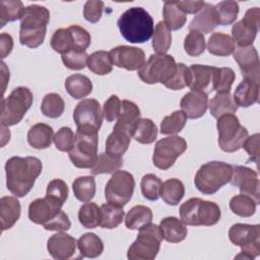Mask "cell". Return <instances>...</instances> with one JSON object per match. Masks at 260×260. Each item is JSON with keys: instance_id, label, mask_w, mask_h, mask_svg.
I'll list each match as a JSON object with an SVG mask.
<instances>
[{"instance_id": "6da1fadb", "label": "cell", "mask_w": 260, "mask_h": 260, "mask_svg": "<svg viewBox=\"0 0 260 260\" xmlns=\"http://www.w3.org/2000/svg\"><path fill=\"white\" fill-rule=\"evenodd\" d=\"M43 164L36 156H12L5 164L7 189L16 197H24L41 175Z\"/></svg>"}, {"instance_id": "7a4b0ae2", "label": "cell", "mask_w": 260, "mask_h": 260, "mask_svg": "<svg viewBox=\"0 0 260 260\" xmlns=\"http://www.w3.org/2000/svg\"><path fill=\"white\" fill-rule=\"evenodd\" d=\"M121 36L133 44L147 42L153 35L154 24L151 15L142 7L127 9L117 21Z\"/></svg>"}, {"instance_id": "3957f363", "label": "cell", "mask_w": 260, "mask_h": 260, "mask_svg": "<svg viewBox=\"0 0 260 260\" xmlns=\"http://www.w3.org/2000/svg\"><path fill=\"white\" fill-rule=\"evenodd\" d=\"M50 12L45 6L32 4L25 7L20 19L19 41L21 45L35 49L44 43Z\"/></svg>"}, {"instance_id": "277c9868", "label": "cell", "mask_w": 260, "mask_h": 260, "mask_svg": "<svg viewBox=\"0 0 260 260\" xmlns=\"http://www.w3.org/2000/svg\"><path fill=\"white\" fill-rule=\"evenodd\" d=\"M99 130L88 125L77 127L75 142L69 151V158L78 169L92 168L98 158Z\"/></svg>"}, {"instance_id": "5b68a950", "label": "cell", "mask_w": 260, "mask_h": 260, "mask_svg": "<svg viewBox=\"0 0 260 260\" xmlns=\"http://www.w3.org/2000/svg\"><path fill=\"white\" fill-rule=\"evenodd\" d=\"M233 166L228 162L213 160L202 165L197 171L194 184L202 194L211 195L231 182Z\"/></svg>"}, {"instance_id": "8992f818", "label": "cell", "mask_w": 260, "mask_h": 260, "mask_svg": "<svg viewBox=\"0 0 260 260\" xmlns=\"http://www.w3.org/2000/svg\"><path fill=\"white\" fill-rule=\"evenodd\" d=\"M180 216L187 225L210 226L219 221L221 211L215 202L190 198L180 206Z\"/></svg>"}, {"instance_id": "52a82bcc", "label": "cell", "mask_w": 260, "mask_h": 260, "mask_svg": "<svg viewBox=\"0 0 260 260\" xmlns=\"http://www.w3.org/2000/svg\"><path fill=\"white\" fill-rule=\"evenodd\" d=\"M136 240L129 247L127 257L130 260H152L159 252L164 239L159 225L149 223L138 230Z\"/></svg>"}, {"instance_id": "ba28073f", "label": "cell", "mask_w": 260, "mask_h": 260, "mask_svg": "<svg viewBox=\"0 0 260 260\" xmlns=\"http://www.w3.org/2000/svg\"><path fill=\"white\" fill-rule=\"evenodd\" d=\"M34 95L27 87L18 86L14 88L7 98L2 99L1 125L9 127L18 124L29 110Z\"/></svg>"}, {"instance_id": "9c48e42d", "label": "cell", "mask_w": 260, "mask_h": 260, "mask_svg": "<svg viewBox=\"0 0 260 260\" xmlns=\"http://www.w3.org/2000/svg\"><path fill=\"white\" fill-rule=\"evenodd\" d=\"M176 69L177 63L173 56L152 54L138 69V76L145 83H161L166 85L174 76Z\"/></svg>"}, {"instance_id": "30bf717a", "label": "cell", "mask_w": 260, "mask_h": 260, "mask_svg": "<svg viewBox=\"0 0 260 260\" xmlns=\"http://www.w3.org/2000/svg\"><path fill=\"white\" fill-rule=\"evenodd\" d=\"M230 241L241 247L236 259H254L260 254V225L235 223L229 231Z\"/></svg>"}, {"instance_id": "8fae6325", "label": "cell", "mask_w": 260, "mask_h": 260, "mask_svg": "<svg viewBox=\"0 0 260 260\" xmlns=\"http://www.w3.org/2000/svg\"><path fill=\"white\" fill-rule=\"evenodd\" d=\"M218 145L225 152L239 150L248 138V130L241 125L239 118L234 114H225L217 119Z\"/></svg>"}, {"instance_id": "7c38bea8", "label": "cell", "mask_w": 260, "mask_h": 260, "mask_svg": "<svg viewBox=\"0 0 260 260\" xmlns=\"http://www.w3.org/2000/svg\"><path fill=\"white\" fill-rule=\"evenodd\" d=\"M90 35L85 28L73 24L67 28L57 29L51 38V47L61 55L69 51L85 52L90 45Z\"/></svg>"}, {"instance_id": "4fadbf2b", "label": "cell", "mask_w": 260, "mask_h": 260, "mask_svg": "<svg viewBox=\"0 0 260 260\" xmlns=\"http://www.w3.org/2000/svg\"><path fill=\"white\" fill-rule=\"evenodd\" d=\"M135 181L132 174L118 170L112 174L105 187L106 200L114 205L123 207L132 198Z\"/></svg>"}, {"instance_id": "5bb4252c", "label": "cell", "mask_w": 260, "mask_h": 260, "mask_svg": "<svg viewBox=\"0 0 260 260\" xmlns=\"http://www.w3.org/2000/svg\"><path fill=\"white\" fill-rule=\"evenodd\" d=\"M187 149L186 140L177 135H171L158 140L154 146L152 162L160 170L170 169L176 159Z\"/></svg>"}, {"instance_id": "9a60e30c", "label": "cell", "mask_w": 260, "mask_h": 260, "mask_svg": "<svg viewBox=\"0 0 260 260\" xmlns=\"http://www.w3.org/2000/svg\"><path fill=\"white\" fill-rule=\"evenodd\" d=\"M259 16L260 9L258 7L249 8L244 17L233 25L232 39L238 47H245L253 44L259 30Z\"/></svg>"}, {"instance_id": "2e32d148", "label": "cell", "mask_w": 260, "mask_h": 260, "mask_svg": "<svg viewBox=\"0 0 260 260\" xmlns=\"http://www.w3.org/2000/svg\"><path fill=\"white\" fill-rule=\"evenodd\" d=\"M231 182L238 187L242 194L250 196L254 201L260 203L259 179L258 174L254 170L244 166H234Z\"/></svg>"}, {"instance_id": "e0dca14e", "label": "cell", "mask_w": 260, "mask_h": 260, "mask_svg": "<svg viewBox=\"0 0 260 260\" xmlns=\"http://www.w3.org/2000/svg\"><path fill=\"white\" fill-rule=\"evenodd\" d=\"M113 65L129 71L138 70L145 63L144 51L137 47L118 46L110 52Z\"/></svg>"}, {"instance_id": "ac0fdd59", "label": "cell", "mask_w": 260, "mask_h": 260, "mask_svg": "<svg viewBox=\"0 0 260 260\" xmlns=\"http://www.w3.org/2000/svg\"><path fill=\"white\" fill-rule=\"evenodd\" d=\"M234 59L238 63L244 78H251L259 82L260 68L258 53L252 45L245 47H235Z\"/></svg>"}, {"instance_id": "d6986e66", "label": "cell", "mask_w": 260, "mask_h": 260, "mask_svg": "<svg viewBox=\"0 0 260 260\" xmlns=\"http://www.w3.org/2000/svg\"><path fill=\"white\" fill-rule=\"evenodd\" d=\"M103 111L100 103L94 99H85L79 102L73 112V119L77 127L88 125L96 128L102 126Z\"/></svg>"}, {"instance_id": "ffe728a7", "label": "cell", "mask_w": 260, "mask_h": 260, "mask_svg": "<svg viewBox=\"0 0 260 260\" xmlns=\"http://www.w3.org/2000/svg\"><path fill=\"white\" fill-rule=\"evenodd\" d=\"M77 242L65 232H59L51 236L47 242V249L50 255L57 260H66L75 253Z\"/></svg>"}, {"instance_id": "44dd1931", "label": "cell", "mask_w": 260, "mask_h": 260, "mask_svg": "<svg viewBox=\"0 0 260 260\" xmlns=\"http://www.w3.org/2000/svg\"><path fill=\"white\" fill-rule=\"evenodd\" d=\"M189 69V81L188 86L192 90H198L208 93L212 91L214 66H207L201 64H193Z\"/></svg>"}, {"instance_id": "7402d4cb", "label": "cell", "mask_w": 260, "mask_h": 260, "mask_svg": "<svg viewBox=\"0 0 260 260\" xmlns=\"http://www.w3.org/2000/svg\"><path fill=\"white\" fill-rule=\"evenodd\" d=\"M182 111L187 118L198 119L202 117L208 107V96L206 92L191 90L184 94L180 102Z\"/></svg>"}, {"instance_id": "603a6c76", "label": "cell", "mask_w": 260, "mask_h": 260, "mask_svg": "<svg viewBox=\"0 0 260 260\" xmlns=\"http://www.w3.org/2000/svg\"><path fill=\"white\" fill-rule=\"evenodd\" d=\"M60 210V207L53 204L46 197L38 198L30 202L28 206V217L32 222L44 225L53 219Z\"/></svg>"}, {"instance_id": "cb8c5ba5", "label": "cell", "mask_w": 260, "mask_h": 260, "mask_svg": "<svg viewBox=\"0 0 260 260\" xmlns=\"http://www.w3.org/2000/svg\"><path fill=\"white\" fill-rule=\"evenodd\" d=\"M217 25H219V20L214 6L209 3H204L199 13L191 20L189 29L203 35L211 32Z\"/></svg>"}, {"instance_id": "d4e9b609", "label": "cell", "mask_w": 260, "mask_h": 260, "mask_svg": "<svg viewBox=\"0 0 260 260\" xmlns=\"http://www.w3.org/2000/svg\"><path fill=\"white\" fill-rule=\"evenodd\" d=\"M139 119H140V110L138 106L131 101L124 100L122 102L121 113L118 117V120L114 128L122 130L123 132L127 133L132 137L135 126Z\"/></svg>"}, {"instance_id": "484cf974", "label": "cell", "mask_w": 260, "mask_h": 260, "mask_svg": "<svg viewBox=\"0 0 260 260\" xmlns=\"http://www.w3.org/2000/svg\"><path fill=\"white\" fill-rule=\"evenodd\" d=\"M234 101L238 107L248 108L259 101V82L251 78H244L237 86Z\"/></svg>"}, {"instance_id": "4316f807", "label": "cell", "mask_w": 260, "mask_h": 260, "mask_svg": "<svg viewBox=\"0 0 260 260\" xmlns=\"http://www.w3.org/2000/svg\"><path fill=\"white\" fill-rule=\"evenodd\" d=\"M20 203L16 197L4 196L0 199V219L1 231L11 229L20 216Z\"/></svg>"}, {"instance_id": "83f0119b", "label": "cell", "mask_w": 260, "mask_h": 260, "mask_svg": "<svg viewBox=\"0 0 260 260\" xmlns=\"http://www.w3.org/2000/svg\"><path fill=\"white\" fill-rule=\"evenodd\" d=\"M159 226L164 239L169 243H180L185 240L188 230L186 224L175 216H168L160 220Z\"/></svg>"}, {"instance_id": "f1b7e54d", "label": "cell", "mask_w": 260, "mask_h": 260, "mask_svg": "<svg viewBox=\"0 0 260 260\" xmlns=\"http://www.w3.org/2000/svg\"><path fill=\"white\" fill-rule=\"evenodd\" d=\"M54 138L53 128L45 123H37L27 133L28 144L36 149H46L48 148Z\"/></svg>"}, {"instance_id": "f546056e", "label": "cell", "mask_w": 260, "mask_h": 260, "mask_svg": "<svg viewBox=\"0 0 260 260\" xmlns=\"http://www.w3.org/2000/svg\"><path fill=\"white\" fill-rule=\"evenodd\" d=\"M210 114L215 119L225 115L234 114L238 110V105L234 101L231 92H217L208 104Z\"/></svg>"}, {"instance_id": "4dcf8cb0", "label": "cell", "mask_w": 260, "mask_h": 260, "mask_svg": "<svg viewBox=\"0 0 260 260\" xmlns=\"http://www.w3.org/2000/svg\"><path fill=\"white\" fill-rule=\"evenodd\" d=\"M65 88L73 99L80 100L92 91V83L85 75L73 74L66 78Z\"/></svg>"}, {"instance_id": "1f68e13d", "label": "cell", "mask_w": 260, "mask_h": 260, "mask_svg": "<svg viewBox=\"0 0 260 260\" xmlns=\"http://www.w3.org/2000/svg\"><path fill=\"white\" fill-rule=\"evenodd\" d=\"M235 47L232 37L222 32H213L207 42V50L214 56H229L233 54Z\"/></svg>"}, {"instance_id": "d6a6232c", "label": "cell", "mask_w": 260, "mask_h": 260, "mask_svg": "<svg viewBox=\"0 0 260 260\" xmlns=\"http://www.w3.org/2000/svg\"><path fill=\"white\" fill-rule=\"evenodd\" d=\"M152 211L144 205H136L132 207L125 217V225L129 230H140L141 228L151 223Z\"/></svg>"}, {"instance_id": "836d02e7", "label": "cell", "mask_w": 260, "mask_h": 260, "mask_svg": "<svg viewBox=\"0 0 260 260\" xmlns=\"http://www.w3.org/2000/svg\"><path fill=\"white\" fill-rule=\"evenodd\" d=\"M77 247L82 257L96 258L104 251L102 239L93 233L83 234L77 241Z\"/></svg>"}, {"instance_id": "e575fe53", "label": "cell", "mask_w": 260, "mask_h": 260, "mask_svg": "<svg viewBox=\"0 0 260 260\" xmlns=\"http://www.w3.org/2000/svg\"><path fill=\"white\" fill-rule=\"evenodd\" d=\"M131 136L119 129H113L106 141V152L114 156H122L128 149Z\"/></svg>"}, {"instance_id": "d590c367", "label": "cell", "mask_w": 260, "mask_h": 260, "mask_svg": "<svg viewBox=\"0 0 260 260\" xmlns=\"http://www.w3.org/2000/svg\"><path fill=\"white\" fill-rule=\"evenodd\" d=\"M185 194L184 184L176 178L165 181L160 188V197L169 205H178Z\"/></svg>"}, {"instance_id": "8d00e7d4", "label": "cell", "mask_w": 260, "mask_h": 260, "mask_svg": "<svg viewBox=\"0 0 260 260\" xmlns=\"http://www.w3.org/2000/svg\"><path fill=\"white\" fill-rule=\"evenodd\" d=\"M165 23L171 30H178L184 26L187 20L186 14L178 7L176 1H166L162 8Z\"/></svg>"}, {"instance_id": "74e56055", "label": "cell", "mask_w": 260, "mask_h": 260, "mask_svg": "<svg viewBox=\"0 0 260 260\" xmlns=\"http://www.w3.org/2000/svg\"><path fill=\"white\" fill-rule=\"evenodd\" d=\"M125 212L123 207L105 203L101 206V221L100 226L103 229H115L117 228L123 220Z\"/></svg>"}, {"instance_id": "f35d334b", "label": "cell", "mask_w": 260, "mask_h": 260, "mask_svg": "<svg viewBox=\"0 0 260 260\" xmlns=\"http://www.w3.org/2000/svg\"><path fill=\"white\" fill-rule=\"evenodd\" d=\"M25 8L19 0H2L0 1V27L7 22L21 19Z\"/></svg>"}, {"instance_id": "ab89813d", "label": "cell", "mask_w": 260, "mask_h": 260, "mask_svg": "<svg viewBox=\"0 0 260 260\" xmlns=\"http://www.w3.org/2000/svg\"><path fill=\"white\" fill-rule=\"evenodd\" d=\"M72 190L79 201L89 202L95 194V181L90 176L78 177L72 183Z\"/></svg>"}, {"instance_id": "60d3db41", "label": "cell", "mask_w": 260, "mask_h": 260, "mask_svg": "<svg viewBox=\"0 0 260 260\" xmlns=\"http://www.w3.org/2000/svg\"><path fill=\"white\" fill-rule=\"evenodd\" d=\"M88 69L98 75L109 74L113 69V62L109 52L96 51L88 56L87 65Z\"/></svg>"}, {"instance_id": "b9f144b4", "label": "cell", "mask_w": 260, "mask_h": 260, "mask_svg": "<svg viewBox=\"0 0 260 260\" xmlns=\"http://www.w3.org/2000/svg\"><path fill=\"white\" fill-rule=\"evenodd\" d=\"M123 166L122 156H114L107 152H102L98 155L94 166L91 168L92 175L113 174L120 170Z\"/></svg>"}, {"instance_id": "7bdbcfd3", "label": "cell", "mask_w": 260, "mask_h": 260, "mask_svg": "<svg viewBox=\"0 0 260 260\" xmlns=\"http://www.w3.org/2000/svg\"><path fill=\"white\" fill-rule=\"evenodd\" d=\"M157 135V127L152 120L147 118H140L135 126L133 137L141 144L152 143Z\"/></svg>"}, {"instance_id": "ee69618b", "label": "cell", "mask_w": 260, "mask_h": 260, "mask_svg": "<svg viewBox=\"0 0 260 260\" xmlns=\"http://www.w3.org/2000/svg\"><path fill=\"white\" fill-rule=\"evenodd\" d=\"M153 50L156 54H166L172 45V32L164 21L157 22L151 42Z\"/></svg>"}, {"instance_id": "f6af8a7d", "label": "cell", "mask_w": 260, "mask_h": 260, "mask_svg": "<svg viewBox=\"0 0 260 260\" xmlns=\"http://www.w3.org/2000/svg\"><path fill=\"white\" fill-rule=\"evenodd\" d=\"M78 220L85 229H94L100 225L101 207L94 202H86L79 208Z\"/></svg>"}, {"instance_id": "bcb514c9", "label": "cell", "mask_w": 260, "mask_h": 260, "mask_svg": "<svg viewBox=\"0 0 260 260\" xmlns=\"http://www.w3.org/2000/svg\"><path fill=\"white\" fill-rule=\"evenodd\" d=\"M68 194L69 190L67 184L61 179H54L47 186L46 198L60 208H62L67 200Z\"/></svg>"}, {"instance_id": "7dc6e473", "label": "cell", "mask_w": 260, "mask_h": 260, "mask_svg": "<svg viewBox=\"0 0 260 260\" xmlns=\"http://www.w3.org/2000/svg\"><path fill=\"white\" fill-rule=\"evenodd\" d=\"M256 205L257 203L254 201V199L242 193L234 196L230 200L231 210L241 217L252 216L256 211Z\"/></svg>"}, {"instance_id": "c3c4849f", "label": "cell", "mask_w": 260, "mask_h": 260, "mask_svg": "<svg viewBox=\"0 0 260 260\" xmlns=\"http://www.w3.org/2000/svg\"><path fill=\"white\" fill-rule=\"evenodd\" d=\"M65 109V103L60 94L51 92L47 93L42 101L41 111L44 116L49 118L60 117Z\"/></svg>"}, {"instance_id": "681fc988", "label": "cell", "mask_w": 260, "mask_h": 260, "mask_svg": "<svg viewBox=\"0 0 260 260\" xmlns=\"http://www.w3.org/2000/svg\"><path fill=\"white\" fill-rule=\"evenodd\" d=\"M236 79L235 71L230 67H215L213 73V90L217 92H230L231 87Z\"/></svg>"}, {"instance_id": "f907efd6", "label": "cell", "mask_w": 260, "mask_h": 260, "mask_svg": "<svg viewBox=\"0 0 260 260\" xmlns=\"http://www.w3.org/2000/svg\"><path fill=\"white\" fill-rule=\"evenodd\" d=\"M186 121L187 116L183 111H175L160 122V133L165 135L177 134L183 130Z\"/></svg>"}, {"instance_id": "816d5d0a", "label": "cell", "mask_w": 260, "mask_h": 260, "mask_svg": "<svg viewBox=\"0 0 260 260\" xmlns=\"http://www.w3.org/2000/svg\"><path fill=\"white\" fill-rule=\"evenodd\" d=\"M214 8L220 25H230L236 21L239 13L238 2L232 0L221 1L216 4Z\"/></svg>"}, {"instance_id": "f5cc1de1", "label": "cell", "mask_w": 260, "mask_h": 260, "mask_svg": "<svg viewBox=\"0 0 260 260\" xmlns=\"http://www.w3.org/2000/svg\"><path fill=\"white\" fill-rule=\"evenodd\" d=\"M162 182L154 174H146L142 177L140 187L144 198L150 201L157 200L160 196V188Z\"/></svg>"}, {"instance_id": "db71d44e", "label": "cell", "mask_w": 260, "mask_h": 260, "mask_svg": "<svg viewBox=\"0 0 260 260\" xmlns=\"http://www.w3.org/2000/svg\"><path fill=\"white\" fill-rule=\"evenodd\" d=\"M185 52L193 57L201 55L205 51V38L201 32L190 30L184 40Z\"/></svg>"}, {"instance_id": "11a10c76", "label": "cell", "mask_w": 260, "mask_h": 260, "mask_svg": "<svg viewBox=\"0 0 260 260\" xmlns=\"http://www.w3.org/2000/svg\"><path fill=\"white\" fill-rule=\"evenodd\" d=\"M56 148L60 151H70L75 142V134L69 127H61L53 138Z\"/></svg>"}, {"instance_id": "9f6ffc18", "label": "cell", "mask_w": 260, "mask_h": 260, "mask_svg": "<svg viewBox=\"0 0 260 260\" xmlns=\"http://www.w3.org/2000/svg\"><path fill=\"white\" fill-rule=\"evenodd\" d=\"M63 64L71 70H81L87 65L88 55L81 51H69L61 56Z\"/></svg>"}, {"instance_id": "6f0895ef", "label": "cell", "mask_w": 260, "mask_h": 260, "mask_svg": "<svg viewBox=\"0 0 260 260\" xmlns=\"http://www.w3.org/2000/svg\"><path fill=\"white\" fill-rule=\"evenodd\" d=\"M188 81H189L188 67L184 63H178L174 76L165 86L172 90H179L188 86Z\"/></svg>"}, {"instance_id": "680465c9", "label": "cell", "mask_w": 260, "mask_h": 260, "mask_svg": "<svg viewBox=\"0 0 260 260\" xmlns=\"http://www.w3.org/2000/svg\"><path fill=\"white\" fill-rule=\"evenodd\" d=\"M122 109V102L120 99L113 94L104 104L103 107V117L108 122H113L118 119Z\"/></svg>"}, {"instance_id": "91938a15", "label": "cell", "mask_w": 260, "mask_h": 260, "mask_svg": "<svg viewBox=\"0 0 260 260\" xmlns=\"http://www.w3.org/2000/svg\"><path fill=\"white\" fill-rule=\"evenodd\" d=\"M104 10V2L96 0L86 1L83 7V17L85 20L95 23L98 22L103 14Z\"/></svg>"}, {"instance_id": "94428289", "label": "cell", "mask_w": 260, "mask_h": 260, "mask_svg": "<svg viewBox=\"0 0 260 260\" xmlns=\"http://www.w3.org/2000/svg\"><path fill=\"white\" fill-rule=\"evenodd\" d=\"M70 226H71V222L69 220V217L62 209L53 219H51L49 222L44 224L45 230L55 231V232H65V231H68Z\"/></svg>"}, {"instance_id": "6125c7cd", "label": "cell", "mask_w": 260, "mask_h": 260, "mask_svg": "<svg viewBox=\"0 0 260 260\" xmlns=\"http://www.w3.org/2000/svg\"><path fill=\"white\" fill-rule=\"evenodd\" d=\"M259 134H253L252 136H248V138L243 143V148L247 151L250 156V160L258 164L259 161Z\"/></svg>"}, {"instance_id": "be15d7a7", "label": "cell", "mask_w": 260, "mask_h": 260, "mask_svg": "<svg viewBox=\"0 0 260 260\" xmlns=\"http://www.w3.org/2000/svg\"><path fill=\"white\" fill-rule=\"evenodd\" d=\"M203 1H176L178 7L185 13V14H194L201 10L204 6Z\"/></svg>"}, {"instance_id": "e7e4bbea", "label": "cell", "mask_w": 260, "mask_h": 260, "mask_svg": "<svg viewBox=\"0 0 260 260\" xmlns=\"http://www.w3.org/2000/svg\"><path fill=\"white\" fill-rule=\"evenodd\" d=\"M0 48L2 59L6 58L13 49V39L7 32H2L0 35Z\"/></svg>"}, {"instance_id": "03108f58", "label": "cell", "mask_w": 260, "mask_h": 260, "mask_svg": "<svg viewBox=\"0 0 260 260\" xmlns=\"http://www.w3.org/2000/svg\"><path fill=\"white\" fill-rule=\"evenodd\" d=\"M1 71H2V82H3V86H2V90H3V92L5 91V88H6V84H7V82H8V80H9V70H8V68L6 67V64L4 63V62H2L1 63Z\"/></svg>"}]
</instances>
